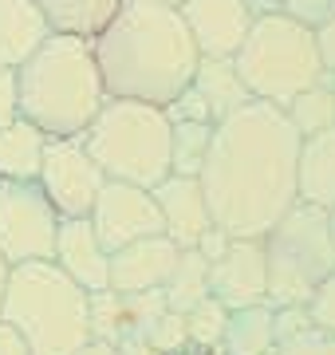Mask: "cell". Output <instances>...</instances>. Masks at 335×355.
Instances as JSON below:
<instances>
[{
  "instance_id": "obj_33",
  "label": "cell",
  "mask_w": 335,
  "mask_h": 355,
  "mask_svg": "<svg viewBox=\"0 0 335 355\" xmlns=\"http://www.w3.org/2000/svg\"><path fill=\"white\" fill-rule=\"evenodd\" d=\"M0 355H28L24 340H20V336H16L4 320H0Z\"/></svg>"
},
{
  "instance_id": "obj_19",
  "label": "cell",
  "mask_w": 335,
  "mask_h": 355,
  "mask_svg": "<svg viewBox=\"0 0 335 355\" xmlns=\"http://www.w3.org/2000/svg\"><path fill=\"white\" fill-rule=\"evenodd\" d=\"M276 328H272V304L233 308L221 331V355H272Z\"/></svg>"
},
{
  "instance_id": "obj_22",
  "label": "cell",
  "mask_w": 335,
  "mask_h": 355,
  "mask_svg": "<svg viewBox=\"0 0 335 355\" xmlns=\"http://www.w3.org/2000/svg\"><path fill=\"white\" fill-rule=\"evenodd\" d=\"M162 296L170 312H190L194 304H201L209 296V261H201L197 249H181L170 280L162 284Z\"/></svg>"
},
{
  "instance_id": "obj_24",
  "label": "cell",
  "mask_w": 335,
  "mask_h": 355,
  "mask_svg": "<svg viewBox=\"0 0 335 355\" xmlns=\"http://www.w3.org/2000/svg\"><path fill=\"white\" fill-rule=\"evenodd\" d=\"M280 111L288 114V123H292V130H296L300 139L335 127V95H332V87H327V79H320V83L308 87V91H300L296 99L288 103V107H280Z\"/></svg>"
},
{
  "instance_id": "obj_37",
  "label": "cell",
  "mask_w": 335,
  "mask_h": 355,
  "mask_svg": "<svg viewBox=\"0 0 335 355\" xmlns=\"http://www.w3.org/2000/svg\"><path fill=\"white\" fill-rule=\"evenodd\" d=\"M4 284H8V261L0 257V300H4Z\"/></svg>"
},
{
  "instance_id": "obj_34",
  "label": "cell",
  "mask_w": 335,
  "mask_h": 355,
  "mask_svg": "<svg viewBox=\"0 0 335 355\" xmlns=\"http://www.w3.org/2000/svg\"><path fill=\"white\" fill-rule=\"evenodd\" d=\"M245 4H248V12H253V20L257 16H272L284 8V0H245Z\"/></svg>"
},
{
  "instance_id": "obj_13",
  "label": "cell",
  "mask_w": 335,
  "mask_h": 355,
  "mask_svg": "<svg viewBox=\"0 0 335 355\" xmlns=\"http://www.w3.org/2000/svg\"><path fill=\"white\" fill-rule=\"evenodd\" d=\"M178 245L154 233V237H142V241H130L123 249L111 253V265H107V288L115 292H154L162 288L178 265Z\"/></svg>"
},
{
  "instance_id": "obj_8",
  "label": "cell",
  "mask_w": 335,
  "mask_h": 355,
  "mask_svg": "<svg viewBox=\"0 0 335 355\" xmlns=\"http://www.w3.org/2000/svg\"><path fill=\"white\" fill-rule=\"evenodd\" d=\"M64 217L44 198L39 182L0 178V257L12 265L28 261H52L55 233Z\"/></svg>"
},
{
  "instance_id": "obj_32",
  "label": "cell",
  "mask_w": 335,
  "mask_h": 355,
  "mask_svg": "<svg viewBox=\"0 0 335 355\" xmlns=\"http://www.w3.org/2000/svg\"><path fill=\"white\" fill-rule=\"evenodd\" d=\"M316 48H320L323 76H335V20H327L323 28H316Z\"/></svg>"
},
{
  "instance_id": "obj_31",
  "label": "cell",
  "mask_w": 335,
  "mask_h": 355,
  "mask_svg": "<svg viewBox=\"0 0 335 355\" xmlns=\"http://www.w3.org/2000/svg\"><path fill=\"white\" fill-rule=\"evenodd\" d=\"M229 233H225V229H217V225H209L206 233H201V237H197V253H201V261H209V265H213V261H221V257H225V249H229Z\"/></svg>"
},
{
  "instance_id": "obj_5",
  "label": "cell",
  "mask_w": 335,
  "mask_h": 355,
  "mask_svg": "<svg viewBox=\"0 0 335 355\" xmlns=\"http://www.w3.org/2000/svg\"><path fill=\"white\" fill-rule=\"evenodd\" d=\"M83 146L107 182L154 190L162 178H170V119L162 107L107 99L83 130Z\"/></svg>"
},
{
  "instance_id": "obj_21",
  "label": "cell",
  "mask_w": 335,
  "mask_h": 355,
  "mask_svg": "<svg viewBox=\"0 0 335 355\" xmlns=\"http://www.w3.org/2000/svg\"><path fill=\"white\" fill-rule=\"evenodd\" d=\"M32 4L48 16L52 32L91 40L111 16H115V8L123 0H32Z\"/></svg>"
},
{
  "instance_id": "obj_1",
  "label": "cell",
  "mask_w": 335,
  "mask_h": 355,
  "mask_svg": "<svg viewBox=\"0 0 335 355\" xmlns=\"http://www.w3.org/2000/svg\"><path fill=\"white\" fill-rule=\"evenodd\" d=\"M300 135L272 103H245L213 127L201 190L213 225L229 237H264L296 205Z\"/></svg>"
},
{
  "instance_id": "obj_30",
  "label": "cell",
  "mask_w": 335,
  "mask_h": 355,
  "mask_svg": "<svg viewBox=\"0 0 335 355\" xmlns=\"http://www.w3.org/2000/svg\"><path fill=\"white\" fill-rule=\"evenodd\" d=\"M12 119H20V99H16V71L0 67V127H8Z\"/></svg>"
},
{
  "instance_id": "obj_29",
  "label": "cell",
  "mask_w": 335,
  "mask_h": 355,
  "mask_svg": "<svg viewBox=\"0 0 335 355\" xmlns=\"http://www.w3.org/2000/svg\"><path fill=\"white\" fill-rule=\"evenodd\" d=\"M178 347H185V320H181V312H166L158 320L154 336H150V352L166 355V352H178Z\"/></svg>"
},
{
  "instance_id": "obj_11",
  "label": "cell",
  "mask_w": 335,
  "mask_h": 355,
  "mask_svg": "<svg viewBox=\"0 0 335 355\" xmlns=\"http://www.w3.org/2000/svg\"><path fill=\"white\" fill-rule=\"evenodd\" d=\"M209 296L229 312L248 304H269L264 245L257 237H233L225 257L209 265Z\"/></svg>"
},
{
  "instance_id": "obj_9",
  "label": "cell",
  "mask_w": 335,
  "mask_h": 355,
  "mask_svg": "<svg viewBox=\"0 0 335 355\" xmlns=\"http://www.w3.org/2000/svg\"><path fill=\"white\" fill-rule=\"evenodd\" d=\"M39 190L55 205L60 217H87L99 190H103V170L83 146V135L75 139H48L39 158Z\"/></svg>"
},
{
  "instance_id": "obj_27",
  "label": "cell",
  "mask_w": 335,
  "mask_h": 355,
  "mask_svg": "<svg viewBox=\"0 0 335 355\" xmlns=\"http://www.w3.org/2000/svg\"><path fill=\"white\" fill-rule=\"evenodd\" d=\"M280 12L316 32V28H323L327 20H335V0H284Z\"/></svg>"
},
{
  "instance_id": "obj_6",
  "label": "cell",
  "mask_w": 335,
  "mask_h": 355,
  "mask_svg": "<svg viewBox=\"0 0 335 355\" xmlns=\"http://www.w3.org/2000/svg\"><path fill=\"white\" fill-rule=\"evenodd\" d=\"M233 64L248 95L272 107H288L300 91L316 87L323 79L316 32L284 12L257 16L245 44L233 55Z\"/></svg>"
},
{
  "instance_id": "obj_35",
  "label": "cell",
  "mask_w": 335,
  "mask_h": 355,
  "mask_svg": "<svg viewBox=\"0 0 335 355\" xmlns=\"http://www.w3.org/2000/svg\"><path fill=\"white\" fill-rule=\"evenodd\" d=\"M71 355H118L115 347H111V343H99V340H87L83 343V347H75V352Z\"/></svg>"
},
{
  "instance_id": "obj_17",
  "label": "cell",
  "mask_w": 335,
  "mask_h": 355,
  "mask_svg": "<svg viewBox=\"0 0 335 355\" xmlns=\"http://www.w3.org/2000/svg\"><path fill=\"white\" fill-rule=\"evenodd\" d=\"M296 202H308L316 209H332L335 205V127L300 139Z\"/></svg>"
},
{
  "instance_id": "obj_26",
  "label": "cell",
  "mask_w": 335,
  "mask_h": 355,
  "mask_svg": "<svg viewBox=\"0 0 335 355\" xmlns=\"http://www.w3.org/2000/svg\"><path fill=\"white\" fill-rule=\"evenodd\" d=\"M272 355H335V336H327L323 328L308 324V328L296 331V336H284V340H276Z\"/></svg>"
},
{
  "instance_id": "obj_16",
  "label": "cell",
  "mask_w": 335,
  "mask_h": 355,
  "mask_svg": "<svg viewBox=\"0 0 335 355\" xmlns=\"http://www.w3.org/2000/svg\"><path fill=\"white\" fill-rule=\"evenodd\" d=\"M48 36L52 24L32 0H0V67L16 71L20 64H28Z\"/></svg>"
},
{
  "instance_id": "obj_10",
  "label": "cell",
  "mask_w": 335,
  "mask_h": 355,
  "mask_svg": "<svg viewBox=\"0 0 335 355\" xmlns=\"http://www.w3.org/2000/svg\"><path fill=\"white\" fill-rule=\"evenodd\" d=\"M95 237L103 241L107 253H115L130 241L154 237L162 233V217H158L154 193L142 186H127V182H103V190L95 198L87 214Z\"/></svg>"
},
{
  "instance_id": "obj_23",
  "label": "cell",
  "mask_w": 335,
  "mask_h": 355,
  "mask_svg": "<svg viewBox=\"0 0 335 355\" xmlns=\"http://www.w3.org/2000/svg\"><path fill=\"white\" fill-rule=\"evenodd\" d=\"M217 123H190V119H170V174L197 178L206 166L209 142Z\"/></svg>"
},
{
  "instance_id": "obj_14",
  "label": "cell",
  "mask_w": 335,
  "mask_h": 355,
  "mask_svg": "<svg viewBox=\"0 0 335 355\" xmlns=\"http://www.w3.org/2000/svg\"><path fill=\"white\" fill-rule=\"evenodd\" d=\"M150 193H154L158 217H162V237H170L178 249H194L197 237L213 225L206 190H201L197 178L170 174V178H162Z\"/></svg>"
},
{
  "instance_id": "obj_15",
  "label": "cell",
  "mask_w": 335,
  "mask_h": 355,
  "mask_svg": "<svg viewBox=\"0 0 335 355\" xmlns=\"http://www.w3.org/2000/svg\"><path fill=\"white\" fill-rule=\"evenodd\" d=\"M52 265L71 277L83 292H103L107 288V265L111 253L103 249V241L95 237L87 217H64L60 233H55V253Z\"/></svg>"
},
{
  "instance_id": "obj_2",
  "label": "cell",
  "mask_w": 335,
  "mask_h": 355,
  "mask_svg": "<svg viewBox=\"0 0 335 355\" xmlns=\"http://www.w3.org/2000/svg\"><path fill=\"white\" fill-rule=\"evenodd\" d=\"M91 51L99 64L107 99H134L170 107L194 83L197 48L178 8L158 0H123L95 36Z\"/></svg>"
},
{
  "instance_id": "obj_20",
  "label": "cell",
  "mask_w": 335,
  "mask_h": 355,
  "mask_svg": "<svg viewBox=\"0 0 335 355\" xmlns=\"http://www.w3.org/2000/svg\"><path fill=\"white\" fill-rule=\"evenodd\" d=\"M44 142H48V135L32 127L28 119H12L8 127H0V178L36 182Z\"/></svg>"
},
{
  "instance_id": "obj_12",
  "label": "cell",
  "mask_w": 335,
  "mask_h": 355,
  "mask_svg": "<svg viewBox=\"0 0 335 355\" xmlns=\"http://www.w3.org/2000/svg\"><path fill=\"white\" fill-rule=\"evenodd\" d=\"M178 12L194 36L197 55H217V60H233L253 28L245 0H185Z\"/></svg>"
},
{
  "instance_id": "obj_25",
  "label": "cell",
  "mask_w": 335,
  "mask_h": 355,
  "mask_svg": "<svg viewBox=\"0 0 335 355\" xmlns=\"http://www.w3.org/2000/svg\"><path fill=\"white\" fill-rule=\"evenodd\" d=\"M225 316H229V308H221L213 296H206V300L194 304L190 312H181V320H185V343H194V347H217L221 352Z\"/></svg>"
},
{
  "instance_id": "obj_36",
  "label": "cell",
  "mask_w": 335,
  "mask_h": 355,
  "mask_svg": "<svg viewBox=\"0 0 335 355\" xmlns=\"http://www.w3.org/2000/svg\"><path fill=\"white\" fill-rule=\"evenodd\" d=\"M166 355H221L217 347H194V343H185V347H178V352H166Z\"/></svg>"
},
{
  "instance_id": "obj_40",
  "label": "cell",
  "mask_w": 335,
  "mask_h": 355,
  "mask_svg": "<svg viewBox=\"0 0 335 355\" xmlns=\"http://www.w3.org/2000/svg\"><path fill=\"white\" fill-rule=\"evenodd\" d=\"M323 79H327V87H332V95H335V76H323Z\"/></svg>"
},
{
  "instance_id": "obj_28",
  "label": "cell",
  "mask_w": 335,
  "mask_h": 355,
  "mask_svg": "<svg viewBox=\"0 0 335 355\" xmlns=\"http://www.w3.org/2000/svg\"><path fill=\"white\" fill-rule=\"evenodd\" d=\"M308 312H311V324H316V328H323L327 336H335V268H332V277L311 292Z\"/></svg>"
},
{
  "instance_id": "obj_18",
  "label": "cell",
  "mask_w": 335,
  "mask_h": 355,
  "mask_svg": "<svg viewBox=\"0 0 335 355\" xmlns=\"http://www.w3.org/2000/svg\"><path fill=\"white\" fill-rule=\"evenodd\" d=\"M190 87L197 91V99L206 103V111L213 114V123H221L225 114L241 111L245 103H253L248 87L237 76V64L233 60H217V55H201L194 67V83Z\"/></svg>"
},
{
  "instance_id": "obj_7",
  "label": "cell",
  "mask_w": 335,
  "mask_h": 355,
  "mask_svg": "<svg viewBox=\"0 0 335 355\" xmlns=\"http://www.w3.org/2000/svg\"><path fill=\"white\" fill-rule=\"evenodd\" d=\"M264 245V277H269V304H308L311 292L332 277L335 241L327 225V209L296 202L276 225L260 237Z\"/></svg>"
},
{
  "instance_id": "obj_38",
  "label": "cell",
  "mask_w": 335,
  "mask_h": 355,
  "mask_svg": "<svg viewBox=\"0 0 335 355\" xmlns=\"http://www.w3.org/2000/svg\"><path fill=\"white\" fill-rule=\"evenodd\" d=\"M327 225H332V241H335V205L327 209Z\"/></svg>"
},
{
  "instance_id": "obj_39",
  "label": "cell",
  "mask_w": 335,
  "mask_h": 355,
  "mask_svg": "<svg viewBox=\"0 0 335 355\" xmlns=\"http://www.w3.org/2000/svg\"><path fill=\"white\" fill-rule=\"evenodd\" d=\"M158 4H170V8H181V4H185V0H158Z\"/></svg>"
},
{
  "instance_id": "obj_4",
  "label": "cell",
  "mask_w": 335,
  "mask_h": 355,
  "mask_svg": "<svg viewBox=\"0 0 335 355\" xmlns=\"http://www.w3.org/2000/svg\"><path fill=\"white\" fill-rule=\"evenodd\" d=\"M0 320L24 340L28 355H71L91 340L87 292L52 261L8 268Z\"/></svg>"
},
{
  "instance_id": "obj_3",
  "label": "cell",
  "mask_w": 335,
  "mask_h": 355,
  "mask_svg": "<svg viewBox=\"0 0 335 355\" xmlns=\"http://www.w3.org/2000/svg\"><path fill=\"white\" fill-rule=\"evenodd\" d=\"M20 119L39 127L48 139H75L103 111L107 91L91 40L52 32L44 48L16 67Z\"/></svg>"
}]
</instances>
